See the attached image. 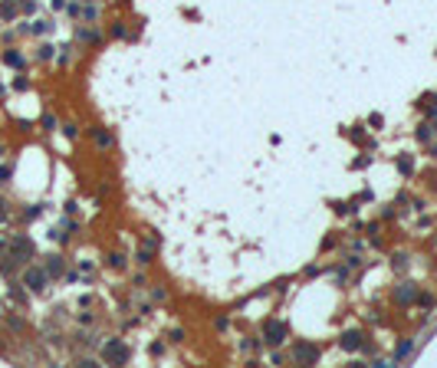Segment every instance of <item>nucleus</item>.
Returning <instances> with one entry per match:
<instances>
[{"instance_id":"1","label":"nucleus","mask_w":437,"mask_h":368,"mask_svg":"<svg viewBox=\"0 0 437 368\" xmlns=\"http://www.w3.org/2000/svg\"><path fill=\"white\" fill-rule=\"evenodd\" d=\"M99 358H102L105 365H125L131 358V348H129V342H122L119 336H112V339H105V342H99Z\"/></svg>"},{"instance_id":"2","label":"nucleus","mask_w":437,"mask_h":368,"mask_svg":"<svg viewBox=\"0 0 437 368\" xmlns=\"http://www.w3.org/2000/svg\"><path fill=\"white\" fill-rule=\"evenodd\" d=\"M260 339H263V345L280 348V345H286V339H289V325H286L283 319H266V322L260 325Z\"/></svg>"},{"instance_id":"3","label":"nucleus","mask_w":437,"mask_h":368,"mask_svg":"<svg viewBox=\"0 0 437 368\" xmlns=\"http://www.w3.org/2000/svg\"><path fill=\"white\" fill-rule=\"evenodd\" d=\"M7 250H10V257L17 263H26V260H33L36 257V243H33L26 234H17V237H10L7 240Z\"/></svg>"},{"instance_id":"4","label":"nucleus","mask_w":437,"mask_h":368,"mask_svg":"<svg viewBox=\"0 0 437 368\" xmlns=\"http://www.w3.org/2000/svg\"><path fill=\"white\" fill-rule=\"evenodd\" d=\"M319 358H322V348L316 342H296L293 345V362H299V365H319Z\"/></svg>"},{"instance_id":"5","label":"nucleus","mask_w":437,"mask_h":368,"mask_svg":"<svg viewBox=\"0 0 437 368\" xmlns=\"http://www.w3.org/2000/svg\"><path fill=\"white\" fill-rule=\"evenodd\" d=\"M23 286L30 292H46V286H50V273L43 270V266H30V270L23 273Z\"/></svg>"},{"instance_id":"6","label":"nucleus","mask_w":437,"mask_h":368,"mask_svg":"<svg viewBox=\"0 0 437 368\" xmlns=\"http://www.w3.org/2000/svg\"><path fill=\"white\" fill-rule=\"evenodd\" d=\"M391 299L398 306H411L417 299V283H411V280H405V283H398L394 286V292H391Z\"/></svg>"},{"instance_id":"7","label":"nucleus","mask_w":437,"mask_h":368,"mask_svg":"<svg viewBox=\"0 0 437 368\" xmlns=\"http://www.w3.org/2000/svg\"><path fill=\"white\" fill-rule=\"evenodd\" d=\"M361 342H365V332H361V329H345V332L339 336V348L342 352H359Z\"/></svg>"},{"instance_id":"8","label":"nucleus","mask_w":437,"mask_h":368,"mask_svg":"<svg viewBox=\"0 0 437 368\" xmlns=\"http://www.w3.org/2000/svg\"><path fill=\"white\" fill-rule=\"evenodd\" d=\"M76 40H79V43H86V46H99L102 40H105V33L96 30V26H79V30H76Z\"/></svg>"},{"instance_id":"9","label":"nucleus","mask_w":437,"mask_h":368,"mask_svg":"<svg viewBox=\"0 0 437 368\" xmlns=\"http://www.w3.org/2000/svg\"><path fill=\"white\" fill-rule=\"evenodd\" d=\"M89 135H92V141H96V148H102V152L115 145V135H112L109 129H99V125H92V129H89Z\"/></svg>"},{"instance_id":"10","label":"nucleus","mask_w":437,"mask_h":368,"mask_svg":"<svg viewBox=\"0 0 437 368\" xmlns=\"http://www.w3.org/2000/svg\"><path fill=\"white\" fill-rule=\"evenodd\" d=\"M43 270L50 273V280H56V276H66V260L59 257V253H50L43 263Z\"/></svg>"},{"instance_id":"11","label":"nucleus","mask_w":437,"mask_h":368,"mask_svg":"<svg viewBox=\"0 0 437 368\" xmlns=\"http://www.w3.org/2000/svg\"><path fill=\"white\" fill-rule=\"evenodd\" d=\"M17 13H20V0H0V20L3 23L17 20Z\"/></svg>"},{"instance_id":"12","label":"nucleus","mask_w":437,"mask_h":368,"mask_svg":"<svg viewBox=\"0 0 437 368\" xmlns=\"http://www.w3.org/2000/svg\"><path fill=\"white\" fill-rule=\"evenodd\" d=\"M434 135H437V131H434V125H431V122H421V125L414 129V141H417V145H427Z\"/></svg>"},{"instance_id":"13","label":"nucleus","mask_w":437,"mask_h":368,"mask_svg":"<svg viewBox=\"0 0 437 368\" xmlns=\"http://www.w3.org/2000/svg\"><path fill=\"white\" fill-rule=\"evenodd\" d=\"M394 168H398L401 178H411V174H414V161H411V155H398V158H394Z\"/></svg>"},{"instance_id":"14","label":"nucleus","mask_w":437,"mask_h":368,"mask_svg":"<svg viewBox=\"0 0 437 368\" xmlns=\"http://www.w3.org/2000/svg\"><path fill=\"white\" fill-rule=\"evenodd\" d=\"M109 36H112V40H131L129 23H125V20H112V26H109Z\"/></svg>"},{"instance_id":"15","label":"nucleus","mask_w":437,"mask_h":368,"mask_svg":"<svg viewBox=\"0 0 437 368\" xmlns=\"http://www.w3.org/2000/svg\"><path fill=\"white\" fill-rule=\"evenodd\" d=\"M3 63L10 66V69H23V63H26V56H23L20 50H3Z\"/></svg>"},{"instance_id":"16","label":"nucleus","mask_w":437,"mask_h":368,"mask_svg":"<svg viewBox=\"0 0 437 368\" xmlns=\"http://www.w3.org/2000/svg\"><path fill=\"white\" fill-rule=\"evenodd\" d=\"M408 355H414V342H411V339H405V342H398V348H394L391 362H405Z\"/></svg>"},{"instance_id":"17","label":"nucleus","mask_w":437,"mask_h":368,"mask_svg":"<svg viewBox=\"0 0 437 368\" xmlns=\"http://www.w3.org/2000/svg\"><path fill=\"white\" fill-rule=\"evenodd\" d=\"M154 260V247H148V243H142V247L135 250V263L138 266H148V263Z\"/></svg>"},{"instance_id":"18","label":"nucleus","mask_w":437,"mask_h":368,"mask_svg":"<svg viewBox=\"0 0 437 368\" xmlns=\"http://www.w3.org/2000/svg\"><path fill=\"white\" fill-rule=\"evenodd\" d=\"M53 30H56L53 20H33V23H30V33H36V36H50Z\"/></svg>"},{"instance_id":"19","label":"nucleus","mask_w":437,"mask_h":368,"mask_svg":"<svg viewBox=\"0 0 437 368\" xmlns=\"http://www.w3.org/2000/svg\"><path fill=\"white\" fill-rule=\"evenodd\" d=\"M105 263H109L112 270H129V257H125V253H119V250H112L109 257H105Z\"/></svg>"},{"instance_id":"20","label":"nucleus","mask_w":437,"mask_h":368,"mask_svg":"<svg viewBox=\"0 0 437 368\" xmlns=\"http://www.w3.org/2000/svg\"><path fill=\"white\" fill-rule=\"evenodd\" d=\"M99 13H102V10H99V3H96V0H92V3H82V20H86V23L99 20Z\"/></svg>"},{"instance_id":"21","label":"nucleus","mask_w":437,"mask_h":368,"mask_svg":"<svg viewBox=\"0 0 437 368\" xmlns=\"http://www.w3.org/2000/svg\"><path fill=\"white\" fill-rule=\"evenodd\" d=\"M53 56H56V46L53 43H40V50H36V59H40V63H50Z\"/></svg>"},{"instance_id":"22","label":"nucleus","mask_w":437,"mask_h":368,"mask_svg":"<svg viewBox=\"0 0 437 368\" xmlns=\"http://www.w3.org/2000/svg\"><path fill=\"white\" fill-rule=\"evenodd\" d=\"M40 125H43V131H56L59 129V122H56L53 112H43V115H40Z\"/></svg>"},{"instance_id":"23","label":"nucleus","mask_w":437,"mask_h":368,"mask_svg":"<svg viewBox=\"0 0 437 368\" xmlns=\"http://www.w3.org/2000/svg\"><path fill=\"white\" fill-rule=\"evenodd\" d=\"M17 266H20V263L13 260L10 253H7V257H0V273H7V276H10V273H13V270H17Z\"/></svg>"},{"instance_id":"24","label":"nucleus","mask_w":437,"mask_h":368,"mask_svg":"<svg viewBox=\"0 0 437 368\" xmlns=\"http://www.w3.org/2000/svg\"><path fill=\"white\" fill-rule=\"evenodd\" d=\"M63 135H66L69 141H76V138H79V125H76V122H66V125H63Z\"/></svg>"},{"instance_id":"25","label":"nucleus","mask_w":437,"mask_h":368,"mask_svg":"<svg viewBox=\"0 0 437 368\" xmlns=\"http://www.w3.org/2000/svg\"><path fill=\"white\" fill-rule=\"evenodd\" d=\"M414 303L421 306V309H434V296H431V292H421V296H417Z\"/></svg>"},{"instance_id":"26","label":"nucleus","mask_w":437,"mask_h":368,"mask_svg":"<svg viewBox=\"0 0 437 368\" xmlns=\"http://www.w3.org/2000/svg\"><path fill=\"white\" fill-rule=\"evenodd\" d=\"M40 214H43V204H30L26 210H23V217H26V220H36Z\"/></svg>"},{"instance_id":"27","label":"nucleus","mask_w":437,"mask_h":368,"mask_svg":"<svg viewBox=\"0 0 437 368\" xmlns=\"http://www.w3.org/2000/svg\"><path fill=\"white\" fill-rule=\"evenodd\" d=\"M10 220V204H7V197H0V224H7Z\"/></svg>"},{"instance_id":"28","label":"nucleus","mask_w":437,"mask_h":368,"mask_svg":"<svg viewBox=\"0 0 437 368\" xmlns=\"http://www.w3.org/2000/svg\"><path fill=\"white\" fill-rule=\"evenodd\" d=\"M214 329H217V332H227L230 329V315H217V319H214Z\"/></svg>"},{"instance_id":"29","label":"nucleus","mask_w":437,"mask_h":368,"mask_svg":"<svg viewBox=\"0 0 437 368\" xmlns=\"http://www.w3.org/2000/svg\"><path fill=\"white\" fill-rule=\"evenodd\" d=\"M10 296H13V299H17V303H20V306L26 303V292H23L20 286H17V283H13V286H10Z\"/></svg>"},{"instance_id":"30","label":"nucleus","mask_w":437,"mask_h":368,"mask_svg":"<svg viewBox=\"0 0 437 368\" xmlns=\"http://www.w3.org/2000/svg\"><path fill=\"white\" fill-rule=\"evenodd\" d=\"M13 89H17V92H26V89H30V79H26V76H17V79H13Z\"/></svg>"},{"instance_id":"31","label":"nucleus","mask_w":437,"mask_h":368,"mask_svg":"<svg viewBox=\"0 0 437 368\" xmlns=\"http://www.w3.org/2000/svg\"><path fill=\"white\" fill-rule=\"evenodd\" d=\"M368 125H372V129H382V125H385V115H382V112H372V115H368Z\"/></svg>"},{"instance_id":"32","label":"nucleus","mask_w":437,"mask_h":368,"mask_svg":"<svg viewBox=\"0 0 437 368\" xmlns=\"http://www.w3.org/2000/svg\"><path fill=\"white\" fill-rule=\"evenodd\" d=\"M20 13H26V17L36 13V0H20Z\"/></svg>"},{"instance_id":"33","label":"nucleus","mask_w":437,"mask_h":368,"mask_svg":"<svg viewBox=\"0 0 437 368\" xmlns=\"http://www.w3.org/2000/svg\"><path fill=\"white\" fill-rule=\"evenodd\" d=\"M10 178H13V168L10 164H0V184H7Z\"/></svg>"},{"instance_id":"34","label":"nucleus","mask_w":437,"mask_h":368,"mask_svg":"<svg viewBox=\"0 0 437 368\" xmlns=\"http://www.w3.org/2000/svg\"><path fill=\"white\" fill-rule=\"evenodd\" d=\"M394 217H398L394 204H385V207H382V220H394Z\"/></svg>"},{"instance_id":"35","label":"nucleus","mask_w":437,"mask_h":368,"mask_svg":"<svg viewBox=\"0 0 437 368\" xmlns=\"http://www.w3.org/2000/svg\"><path fill=\"white\" fill-rule=\"evenodd\" d=\"M7 325H10L13 332H23V319H17V315H7Z\"/></svg>"},{"instance_id":"36","label":"nucleus","mask_w":437,"mask_h":368,"mask_svg":"<svg viewBox=\"0 0 437 368\" xmlns=\"http://www.w3.org/2000/svg\"><path fill=\"white\" fill-rule=\"evenodd\" d=\"M368 164H372V158L365 155V158H355V161H352V168H355V171H361V168H368Z\"/></svg>"},{"instance_id":"37","label":"nucleus","mask_w":437,"mask_h":368,"mask_svg":"<svg viewBox=\"0 0 437 368\" xmlns=\"http://www.w3.org/2000/svg\"><path fill=\"white\" fill-rule=\"evenodd\" d=\"M405 263H408V257H405V253H398V257H394V263H391V266H394V270H405Z\"/></svg>"},{"instance_id":"38","label":"nucleus","mask_w":437,"mask_h":368,"mask_svg":"<svg viewBox=\"0 0 437 368\" xmlns=\"http://www.w3.org/2000/svg\"><path fill=\"white\" fill-rule=\"evenodd\" d=\"M168 339H171V342H184V329H171V336Z\"/></svg>"},{"instance_id":"39","label":"nucleus","mask_w":437,"mask_h":368,"mask_svg":"<svg viewBox=\"0 0 437 368\" xmlns=\"http://www.w3.org/2000/svg\"><path fill=\"white\" fill-rule=\"evenodd\" d=\"M152 355H154V358L164 355V342H154V345H152Z\"/></svg>"},{"instance_id":"40","label":"nucleus","mask_w":437,"mask_h":368,"mask_svg":"<svg viewBox=\"0 0 437 368\" xmlns=\"http://www.w3.org/2000/svg\"><path fill=\"white\" fill-rule=\"evenodd\" d=\"M79 322H82V325H92V322H96V315H92V313H82V315H79Z\"/></svg>"},{"instance_id":"41","label":"nucleus","mask_w":437,"mask_h":368,"mask_svg":"<svg viewBox=\"0 0 437 368\" xmlns=\"http://www.w3.org/2000/svg\"><path fill=\"white\" fill-rule=\"evenodd\" d=\"M270 362H273V365H283L286 355H283V352H273V355H270Z\"/></svg>"},{"instance_id":"42","label":"nucleus","mask_w":437,"mask_h":368,"mask_svg":"<svg viewBox=\"0 0 437 368\" xmlns=\"http://www.w3.org/2000/svg\"><path fill=\"white\" fill-rule=\"evenodd\" d=\"M152 299H158V303L164 299V289H161V286H154V289H152Z\"/></svg>"},{"instance_id":"43","label":"nucleus","mask_w":437,"mask_h":368,"mask_svg":"<svg viewBox=\"0 0 437 368\" xmlns=\"http://www.w3.org/2000/svg\"><path fill=\"white\" fill-rule=\"evenodd\" d=\"M66 3L69 0H53V10H66Z\"/></svg>"},{"instance_id":"44","label":"nucleus","mask_w":437,"mask_h":368,"mask_svg":"<svg viewBox=\"0 0 437 368\" xmlns=\"http://www.w3.org/2000/svg\"><path fill=\"white\" fill-rule=\"evenodd\" d=\"M3 247H7V240H3V237H0V250H3Z\"/></svg>"},{"instance_id":"45","label":"nucleus","mask_w":437,"mask_h":368,"mask_svg":"<svg viewBox=\"0 0 437 368\" xmlns=\"http://www.w3.org/2000/svg\"><path fill=\"white\" fill-rule=\"evenodd\" d=\"M79 3H92V0H79Z\"/></svg>"}]
</instances>
